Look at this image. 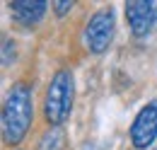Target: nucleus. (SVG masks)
I'll return each mask as SVG.
<instances>
[{
	"label": "nucleus",
	"mask_w": 157,
	"mask_h": 150,
	"mask_svg": "<svg viewBox=\"0 0 157 150\" xmlns=\"http://www.w3.org/2000/svg\"><path fill=\"white\" fill-rule=\"evenodd\" d=\"M126 19L133 37H147L157 24V2L152 0H131L126 2Z\"/></svg>",
	"instance_id": "nucleus-5"
},
{
	"label": "nucleus",
	"mask_w": 157,
	"mask_h": 150,
	"mask_svg": "<svg viewBox=\"0 0 157 150\" xmlns=\"http://www.w3.org/2000/svg\"><path fill=\"white\" fill-rule=\"evenodd\" d=\"M48 10L46 0H12L10 2V15L20 27H34L39 24Z\"/></svg>",
	"instance_id": "nucleus-6"
},
{
	"label": "nucleus",
	"mask_w": 157,
	"mask_h": 150,
	"mask_svg": "<svg viewBox=\"0 0 157 150\" xmlns=\"http://www.w3.org/2000/svg\"><path fill=\"white\" fill-rule=\"evenodd\" d=\"M12 150H20V148H12Z\"/></svg>",
	"instance_id": "nucleus-10"
},
{
	"label": "nucleus",
	"mask_w": 157,
	"mask_h": 150,
	"mask_svg": "<svg viewBox=\"0 0 157 150\" xmlns=\"http://www.w3.org/2000/svg\"><path fill=\"white\" fill-rule=\"evenodd\" d=\"M12 61H15V41L5 39V44H2V65H12Z\"/></svg>",
	"instance_id": "nucleus-8"
},
{
	"label": "nucleus",
	"mask_w": 157,
	"mask_h": 150,
	"mask_svg": "<svg viewBox=\"0 0 157 150\" xmlns=\"http://www.w3.org/2000/svg\"><path fill=\"white\" fill-rule=\"evenodd\" d=\"M73 5H75L73 0H56V2H53V10H56V15L63 17L65 12H70V10H73Z\"/></svg>",
	"instance_id": "nucleus-9"
},
{
	"label": "nucleus",
	"mask_w": 157,
	"mask_h": 150,
	"mask_svg": "<svg viewBox=\"0 0 157 150\" xmlns=\"http://www.w3.org/2000/svg\"><path fill=\"white\" fill-rule=\"evenodd\" d=\"M60 143H63V131L60 128H51L41 138V150H58Z\"/></svg>",
	"instance_id": "nucleus-7"
},
{
	"label": "nucleus",
	"mask_w": 157,
	"mask_h": 150,
	"mask_svg": "<svg viewBox=\"0 0 157 150\" xmlns=\"http://www.w3.org/2000/svg\"><path fill=\"white\" fill-rule=\"evenodd\" d=\"M116 32V15L111 7H101L87 19L85 32H82V44L90 53H104L114 39Z\"/></svg>",
	"instance_id": "nucleus-3"
},
{
	"label": "nucleus",
	"mask_w": 157,
	"mask_h": 150,
	"mask_svg": "<svg viewBox=\"0 0 157 150\" xmlns=\"http://www.w3.org/2000/svg\"><path fill=\"white\" fill-rule=\"evenodd\" d=\"M34 121V102H32V85L29 82H15L2 102V140L7 145H20L27 138Z\"/></svg>",
	"instance_id": "nucleus-1"
},
{
	"label": "nucleus",
	"mask_w": 157,
	"mask_h": 150,
	"mask_svg": "<svg viewBox=\"0 0 157 150\" xmlns=\"http://www.w3.org/2000/svg\"><path fill=\"white\" fill-rule=\"evenodd\" d=\"M131 145L136 150H147L157 140V97L150 99L131 124Z\"/></svg>",
	"instance_id": "nucleus-4"
},
{
	"label": "nucleus",
	"mask_w": 157,
	"mask_h": 150,
	"mask_svg": "<svg viewBox=\"0 0 157 150\" xmlns=\"http://www.w3.org/2000/svg\"><path fill=\"white\" fill-rule=\"evenodd\" d=\"M75 99V77L68 68H60L53 73L46 94H44V119L51 128H60L73 112Z\"/></svg>",
	"instance_id": "nucleus-2"
}]
</instances>
